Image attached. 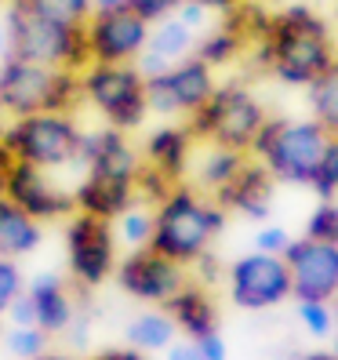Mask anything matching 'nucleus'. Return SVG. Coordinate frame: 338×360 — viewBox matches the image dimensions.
Instances as JSON below:
<instances>
[{
    "label": "nucleus",
    "mask_w": 338,
    "mask_h": 360,
    "mask_svg": "<svg viewBox=\"0 0 338 360\" xmlns=\"http://www.w3.org/2000/svg\"><path fill=\"white\" fill-rule=\"evenodd\" d=\"M255 48H259V66H266L269 73H277L284 84H294V88H309L334 62L331 30L306 4H291L273 15L266 37Z\"/></svg>",
    "instance_id": "1"
},
{
    "label": "nucleus",
    "mask_w": 338,
    "mask_h": 360,
    "mask_svg": "<svg viewBox=\"0 0 338 360\" xmlns=\"http://www.w3.org/2000/svg\"><path fill=\"white\" fill-rule=\"evenodd\" d=\"M222 226H226V207L215 200H204L200 189L178 182L171 197L153 207L150 248L182 266H193L207 251V244L215 240V233H222Z\"/></svg>",
    "instance_id": "2"
},
{
    "label": "nucleus",
    "mask_w": 338,
    "mask_h": 360,
    "mask_svg": "<svg viewBox=\"0 0 338 360\" xmlns=\"http://www.w3.org/2000/svg\"><path fill=\"white\" fill-rule=\"evenodd\" d=\"M84 98L80 73L44 66V62H30L8 55L0 66V105L8 117H30V113H70Z\"/></svg>",
    "instance_id": "3"
},
{
    "label": "nucleus",
    "mask_w": 338,
    "mask_h": 360,
    "mask_svg": "<svg viewBox=\"0 0 338 360\" xmlns=\"http://www.w3.org/2000/svg\"><path fill=\"white\" fill-rule=\"evenodd\" d=\"M327 131L316 120H277L266 117V124L259 128L255 142H251V153H255L277 182H291V186H309L316 167H320V157L327 150Z\"/></svg>",
    "instance_id": "4"
},
{
    "label": "nucleus",
    "mask_w": 338,
    "mask_h": 360,
    "mask_svg": "<svg viewBox=\"0 0 338 360\" xmlns=\"http://www.w3.org/2000/svg\"><path fill=\"white\" fill-rule=\"evenodd\" d=\"M8 37H11V55H18V58L77 70V73H84L91 66L84 26L51 22V18L15 4V0H11V11H8Z\"/></svg>",
    "instance_id": "5"
},
{
    "label": "nucleus",
    "mask_w": 338,
    "mask_h": 360,
    "mask_svg": "<svg viewBox=\"0 0 338 360\" xmlns=\"http://www.w3.org/2000/svg\"><path fill=\"white\" fill-rule=\"evenodd\" d=\"M266 124V113L259 98H251L247 88L229 84V88H215L200 110L189 113V131L197 142H211V146H226V150H240L251 153L259 128Z\"/></svg>",
    "instance_id": "6"
},
{
    "label": "nucleus",
    "mask_w": 338,
    "mask_h": 360,
    "mask_svg": "<svg viewBox=\"0 0 338 360\" xmlns=\"http://www.w3.org/2000/svg\"><path fill=\"white\" fill-rule=\"evenodd\" d=\"M80 88L95 110L120 131H131L145 120V77L135 62H91L80 73Z\"/></svg>",
    "instance_id": "7"
},
{
    "label": "nucleus",
    "mask_w": 338,
    "mask_h": 360,
    "mask_svg": "<svg viewBox=\"0 0 338 360\" xmlns=\"http://www.w3.org/2000/svg\"><path fill=\"white\" fill-rule=\"evenodd\" d=\"M80 139L84 131L70 120V113H30V117H11L4 142L11 146V153L33 164V167H66L80 160Z\"/></svg>",
    "instance_id": "8"
},
{
    "label": "nucleus",
    "mask_w": 338,
    "mask_h": 360,
    "mask_svg": "<svg viewBox=\"0 0 338 360\" xmlns=\"http://www.w3.org/2000/svg\"><path fill=\"white\" fill-rule=\"evenodd\" d=\"M91 62H135L150 40V22L128 4L113 11H91L84 22Z\"/></svg>",
    "instance_id": "9"
},
{
    "label": "nucleus",
    "mask_w": 338,
    "mask_h": 360,
    "mask_svg": "<svg viewBox=\"0 0 338 360\" xmlns=\"http://www.w3.org/2000/svg\"><path fill=\"white\" fill-rule=\"evenodd\" d=\"M66 251H70V269L80 288H95L113 273V226L110 219L77 211L70 229H66Z\"/></svg>",
    "instance_id": "10"
},
{
    "label": "nucleus",
    "mask_w": 338,
    "mask_h": 360,
    "mask_svg": "<svg viewBox=\"0 0 338 360\" xmlns=\"http://www.w3.org/2000/svg\"><path fill=\"white\" fill-rule=\"evenodd\" d=\"M229 295L240 309L280 306L291 295V266L284 262V255H269V251L247 255L229 269Z\"/></svg>",
    "instance_id": "11"
},
{
    "label": "nucleus",
    "mask_w": 338,
    "mask_h": 360,
    "mask_svg": "<svg viewBox=\"0 0 338 360\" xmlns=\"http://www.w3.org/2000/svg\"><path fill=\"white\" fill-rule=\"evenodd\" d=\"M284 262L291 266V295L294 299L334 302L338 299V244L324 240H291L284 251Z\"/></svg>",
    "instance_id": "12"
},
{
    "label": "nucleus",
    "mask_w": 338,
    "mask_h": 360,
    "mask_svg": "<svg viewBox=\"0 0 338 360\" xmlns=\"http://www.w3.org/2000/svg\"><path fill=\"white\" fill-rule=\"evenodd\" d=\"M117 281L135 299L164 306L178 288H186V269H182V262L160 255L153 248H135V255L128 262H120Z\"/></svg>",
    "instance_id": "13"
},
{
    "label": "nucleus",
    "mask_w": 338,
    "mask_h": 360,
    "mask_svg": "<svg viewBox=\"0 0 338 360\" xmlns=\"http://www.w3.org/2000/svg\"><path fill=\"white\" fill-rule=\"evenodd\" d=\"M8 197L30 211L37 222H48V219H58V215H73L77 211V200L73 193H66L62 186L48 182L44 167H33V164H15L11 172V182H8Z\"/></svg>",
    "instance_id": "14"
},
{
    "label": "nucleus",
    "mask_w": 338,
    "mask_h": 360,
    "mask_svg": "<svg viewBox=\"0 0 338 360\" xmlns=\"http://www.w3.org/2000/svg\"><path fill=\"white\" fill-rule=\"evenodd\" d=\"M273 172L262 160H247L240 172L233 175V182H226L222 189H215V204H222L226 211H244L247 219H266L269 215V197H273Z\"/></svg>",
    "instance_id": "15"
},
{
    "label": "nucleus",
    "mask_w": 338,
    "mask_h": 360,
    "mask_svg": "<svg viewBox=\"0 0 338 360\" xmlns=\"http://www.w3.org/2000/svg\"><path fill=\"white\" fill-rule=\"evenodd\" d=\"M80 160L88 164V172L98 175H117V179H135L142 160L135 157V150L128 146L120 128H102V131H88L80 139Z\"/></svg>",
    "instance_id": "16"
},
{
    "label": "nucleus",
    "mask_w": 338,
    "mask_h": 360,
    "mask_svg": "<svg viewBox=\"0 0 338 360\" xmlns=\"http://www.w3.org/2000/svg\"><path fill=\"white\" fill-rule=\"evenodd\" d=\"M73 200H77V211H88V215H98V219H117L135 204V179L88 172V179L77 186Z\"/></svg>",
    "instance_id": "17"
},
{
    "label": "nucleus",
    "mask_w": 338,
    "mask_h": 360,
    "mask_svg": "<svg viewBox=\"0 0 338 360\" xmlns=\"http://www.w3.org/2000/svg\"><path fill=\"white\" fill-rule=\"evenodd\" d=\"M164 313L175 321L178 331H186L189 338H204L207 331H215L219 328V309L215 302H211V295L200 288V284H186L178 288L171 299L164 302Z\"/></svg>",
    "instance_id": "18"
},
{
    "label": "nucleus",
    "mask_w": 338,
    "mask_h": 360,
    "mask_svg": "<svg viewBox=\"0 0 338 360\" xmlns=\"http://www.w3.org/2000/svg\"><path fill=\"white\" fill-rule=\"evenodd\" d=\"M167 80H171V91L178 98V113H193L215 95V77H211V66L197 55L178 58L171 70H167Z\"/></svg>",
    "instance_id": "19"
},
{
    "label": "nucleus",
    "mask_w": 338,
    "mask_h": 360,
    "mask_svg": "<svg viewBox=\"0 0 338 360\" xmlns=\"http://www.w3.org/2000/svg\"><path fill=\"white\" fill-rule=\"evenodd\" d=\"M30 295H33V306H37V324L48 335L70 328L73 302H70L66 284H62L58 273H37V277L30 281Z\"/></svg>",
    "instance_id": "20"
},
{
    "label": "nucleus",
    "mask_w": 338,
    "mask_h": 360,
    "mask_svg": "<svg viewBox=\"0 0 338 360\" xmlns=\"http://www.w3.org/2000/svg\"><path fill=\"white\" fill-rule=\"evenodd\" d=\"M40 244V222L22 211L8 193H0V259L30 255Z\"/></svg>",
    "instance_id": "21"
},
{
    "label": "nucleus",
    "mask_w": 338,
    "mask_h": 360,
    "mask_svg": "<svg viewBox=\"0 0 338 360\" xmlns=\"http://www.w3.org/2000/svg\"><path fill=\"white\" fill-rule=\"evenodd\" d=\"M193 131H189V124L186 128H160L150 135V142H145V164H153L160 167V172L167 179H182L186 172V160H189V146H193Z\"/></svg>",
    "instance_id": "22"
},
{
    "label": "nucleus",
    "mask_w": 338,
    "mask_h": 360,
    "mask_svg": "<svg viewBox=\"0 0 338 360\" xmlns=\"http://www.w3.org/2000/svg\"><path fill=\"white\" fill-rule=\"evenodd\" d=\"M193 33L197 30H189L178 15H167V18H160V22L150 26V40H145V48L164 55L167 62H178V58H186L189 51L197 48V37Z\"/></svg>",
    "instance_id": "23"
},
{
    "label": "nucleus",
    "mask_w": 338,
    "mask_h": 360,
    "mask_svg": "<svg viewBox=\"0 0 338 360\" xmlns=\"http://www.w3.org/2000/svg\"><path fill=\"white\" fill-rule=\"evenodd\" d=\"M309 105H313V120L320 124L327 135H338V55L331 66L309 84Z\"/></svg>",
    "instance_id": "24"
},
{
    "label": "nucleus",
    "mask_w": 338,
    "mask_h": 360,
    "mask_svg": "<svg viewBox=\"0 0 338 360\" xmlns=\"http://www.w3.org/2000/svg\"><path fill=\"white\" fill-rule=\"evenodd\" d=\"M171 338H175V321L167 313H145L138 321H131V328H128V342L142 353L167 349Z\"/></svg>",
    "instance_id": "25"
},
{
    "label": "nucleus",
    "mask_w": 338,
    "mask_h": 360,
    "mask_svg": "<svg viewBox=\"0 0 338 360\" xmlns=\"http://www.w3.org/2000/svg\"><path fill=\"white\" fill-rule=\"evenodd\" d=\"M247 164V153L240 150H226V146H215L207 157H204V167H200V189H222L226 182H233V175Z\"/></svg>",
    "instance_id": "26"
},
{
    "label": "nucleus",
    "mask_w": 338,
    "mask_h": 360,
    "mask_svg": "<svg viewBox=\"0 0 338 360\" xmlns=\"http://www.w3.org/2000/svg\"><path fill=\"white\" fill-rule=\"evenodd\" d=\"M244 48H247V40L244 37H237L233 30H226V26H219V30H211L204 40H197V58H204L207 66H226V62H233L237 55H244Z\"/></svg>",
    "instance_id": "27"
},
{
    "label": "nucleus",
    "mask_w": 338,
    "mask_h": 360,
    "mask_svg": "<svg viewBox=\"0 0 338 360\" xmlns=\"http://www.w3.org/2000/svg\"><path fill=\"white\" fill-rule=\"evenodd\" d=\"M15 4H22L62 26H84L91 18V0H15Z\"/></svg>",
    "instance_id": "28"
},
{
    "label": "nucleus",
    "mask_w": 338,
    "mask_h": 360,
    "mask_svg": "<svg viewBox=\"0 0 338 360\" xmlns=\"http://www.w3.org/2000/svg\"><path fill=\"white\" fill-rule=\"evenodd\" d=\"M8 349L18 356V360H33L48 349V331L40 324H11L8 331Z\"/></svg>",
    "instance_id": "29"
},
{
    "label": "nucleus",
    "mask_w": 338,
    "mask_h": 360,
    "mask_svg": "<svg viewBox=\"0 0 338 360\" xmlns=\"http://www.w3.org/2000/svg\"><path fill=\"white\" fill-rule=\"evenodd\" d=\"M120 237L131 248H150L153 240V207H128L120 215Z\"/></svg>",
    "instance_id": "30"
},
{
    "label": "nucleus",
    "mask_w": 338,
    "mask_h": 360,
    "mask_svg": "<svg viewBox=\"0 0 338 360\" xmlns=\"http://www.w3.org/2000/svg\"><path fill=\"white\" fill-rule=\"evenodd\" d=\"M309 186L320 193V200H334V193H338V135L327 139V150H324L320 167H316Z\"/></svg>",
    "instance_id": "31"
},
{
    "label": "nucleus",
    "mask_w": 338,
    "mask_h": 360,
    "mask_svg": "<svg viewBox=\"0 0 338 360\" xmlns=\"http://www.w3.org/2000/svg\"><path fill=\"white\" fill-rule=\"evenodd\" d=\"M306 237L324 240V244H338V204L334 200H324L313 211V219L306 226Z\"/></svg>",
    "instance_id": "32"
},
{
    "label": "nucleus",
    "mask_w": 338,
    "mask_h": 360,
    "mask_svg": "<svg viewBox=\"0 0 338 360\" xmlns=\"http://www.w3.org/2000/svg\"><path fill=\"white\" fill-rule=\"evenodd\" d=\"M299 316H302V324L309 335L316 338H324L331 331V309L327 302H316V299H299Z\"/></svg>",
    "instance_id": "33"
},
{
    "label": "nucleus",
    "mask_w": 338,
    "mask_h": 360,
    "mask_svg": "<svg viewBox=\"0 0 338 360\" xmlns=\"http://www.w3.org/2000/svg\"><path fill=\"white\" fill-rule=\"evenodd\" d=\"M18 295H22V273H18L15 259H0V313H4Z\"/></svg>",
    "instance_id": "34"
},
{
    "label": "nucleus",
    "mask_w": 338,
    "mask_h": 360,
    "mask_svg": "<svg viewBox=\"0 0 338 360\" xmlns=\"http://www.w3.org/2000/svg\"><path fill=\"white\" fill-rule=\"evenodd\" d=\"M128 4L145 18V22H160V18H167V15H175L178 11V4H182V0H128Z\"/></svg>",
    "instance_id": "35"
},
{
    "label": "nucleus",
    "mask_w": 338,
    "mask_h": 360,
    "mask_svg": "<svg viewBox=\"0 0 338 360\" xmlns=\"http://www.w3.org/2000/svg\"><path fill=\"white\" fill-rule=\"evenodd\" d=\"M4 316L11 324H37V306H33V295L30 291H22L18 299L4 309Z\"/></svg>",
    "instance_id": "36"
},
{
    "label": "nucleus",
    "mask_w": 338,
    "mask_h": 360,
    "mask_svg": "<svg viewBox=\"0 0 338 360\" xmlns=\"http://www.w3.org/2000/svg\"><path fill=\"white\" fill-rule=\"evenodd\" d=\"M255 244H259V251H269V255H284L291 237H287L280 226H269V229H262L259 237H255Z\"/></svg>",
    "instance_id": "37"
},
{
    "label": "nucleus",
    "mask_w": 338,
    "mask_h": 360,
    "mask_svg": "<svg viewBox=\"0 0 338 360\" xmlns=\"http://www.w3.org/2000/svg\"><path fill=\"white\" fill-rule=\"evenodd\" d=\"M135 66H138V73H142L145 80H150V77H160V73H167V70L175 66V62H167L164 55H157V51H150V48H145V51L135 58Z\"/></svg>",
    "instance_id": "38"
},
{
    "label": "nucleus",
    "mask_w": 338,
    "mask_h": 360,
    "mask_svg": "<svg viewBox=\"0 0 338 360\" xmlns=\"http://www.w3.org/2000/svg\"><path fill=\"white\" fill-rule=\"evenodd\" d=\"M182 22L189 26V30H200L204 22H207V15H211V8L207 4H200V0H182L178 4V11H175Z\"/></svg>",
    "instance_id": "39"
},
{
    "label": "nucleus",
    "mask_w": 338,
    "mask_h": 360,
    "mask_svg": "<svg viewBox=\"0 0 338 360\" xmlns=\"http://www.w3.org/2000/svg\"><path fill=\"white\" fill-rule=\"evenodd\" d=\"M197 346H200L204 360H226V342L219 331H207L204 338H197Z\"/></svg>",
    "instance_id": "40"
},
{
    "label": "nucleus",
    "mask_w": 338,
    "mask_h": 360,
    "mask_svg": "<svg viewBox=\"0 0 338 360\" xmlns=\"http://www.w3.org/2000/svg\"><path fill=\"white\" fill-rule=\"evenodd\" d=\"M18 157L11 153V146L0 139V193H8V182H11V172H15Z\"/></svg>",
    "instance_id": "41"
},
{
    "label": "nucleus",
    "mask_w": 338,
    "mask_h": 360,
    "mask_svg": "<svg viewBox=\"0 0 338 360\" xmlns=\"http://www.w3.org/2000/svg\"><path fill=\"white\" fill-rule=\"evenodd\" d=\"M167 360H204V353L193 338H189V342H178V346L167 349Z\"/></svg>",
    "instance_id": "42"
},
{
    "label": "nucleus",
    "mask_w": 338,
    "mask_h": 360,
    "mask_svg": "<svg viewBox=\"0 0 338 360\" xmlns=\"http://www.w3.org/2000/svg\"><path fill=\"white\" fill-rule=\"evenodd\" d=\"M95 360H145V353L142 349H113V353H102V356H95Z\"/></svg>",
    "instance_id": "43"
},
{
    "label": "nucleus",
    "mask_w": 338,
    "mask_h": 360,
    "mask_svg": "<svg viewBox=\"0 0 338 360\" xmlns=\"http://www.w3.org/2000/svg\"><path fill=\"white\" fill-rule=\"evenodd\" d=\"M113 8H128V0H91V11H113Z\"/></svg>",
    "instance_id": "44"
},
{
    "label": "nucleus",
    "mask_w": 338,
    "mask_h": 360,
    "mask_svg": "<svg viewBox=\"0 0 338 360\" xmlns=\"http://www.w3.org/2000/svg\"><path fill=\"white\" fill-rule=\"evenodd\" d=\"M200 4H207L211 11H229L233 4H240V0H200Z\"/></svg>",
    "instance_id": "45"
},
{
    "label": "nucleus",
    "mask_w": 338,
    "mask_h": 360,
    "mask_svg": "<svg viewBox=\"0 0 338 360\" xmlns=\"http://www.w3.org/2000/svg\"><path fill=\"white\" fill-rule=\"evenodd\" d=\"M4 117H8V110L0 105V139H4V131H8V120H4Z\"/></svg>",
    "instance_id": "46"
},
{
    "label": "nucleus",
    "mask_w": 338,
    "mask_h": 360,
    "mask_svg": "<svg viewBox=\"0 0 338 360\" xmlns=\"http://www.w3.org/2000/svg\"><path fill=\"white\" fill-rule=\"evenodd\" d=\"M306 360H338V356H334V353H309Z\"/></svg>",
    "instance_id": "47"
},
{
    "label": "nucleus",
    "mask_w": 338,
    "mask_h": 360,
    "mask_svg": "<svg viewBox=\"0 0 338 360\" xmlns=\"http://www.w3.org/2000/svg\"><path fill=\"white\" fill-rule=\"evenodd\" d=\"M33 360H70V356H58V353H40V356H33Z\"/></svg>",
    "instance_id": "48"
},
{
    "label": "nucleus",
    "mask_w": 338,
    "mask_h": 360,
    "mask_svg": "<svg viewBox=\"0 0 338 360\" xmlns=\"http://www.w3.org/2000/svg\"><path fill=\"white\" fill-rule=\"evenodd\" d=\"M331 353H334V356H338V338H334V349H331Z\"/></svg>",
    "instance_id": "49"
},
{
    "label": "nucleus",
    "mask_w": 338,
    "mask_h": 360,
    "mask_svg": "<svg viewBox=\"0 0 338 360\" xmlns=\"http://www.w3.org/2000/svg\"><path fill=\"white\" fill-rule=\"evenodd\" d=\"M334 302H338V299H334ZM334 321H338V306H334Z\"/></svg>",
    "instance_id": "50"
},
{
    "label": "nucleus",
    "mask_w": 338,
    "mask_h": 360,
    "mask_svg": "<svg viewBox=\"0 0 338 360\" xmlns=\"http://www.w3.org/2000/svg\"><path fill=\"white\" fill-rule=\"evenodd\" d=\"M0 316H4V313H0Z\"/></svg>",
    "instance_id": "51"
}]
</instances>
